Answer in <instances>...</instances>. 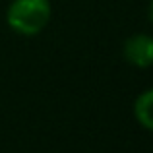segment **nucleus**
<instances>
[{"label":"nucleus","instance_id":"obj_1","mask_svg":"<svg viewBox=\"0 0 153 153\" xmlns=\"http://www.w3.org/2000/svg\"><path fill=\"white\" fill-rule=\"evenodd\" d=\"M51 16V0H12L6 10V23L22 37H35L45 31Z\"/></svg>","mask_w":153,"mask_h":153},{"label":"nucleus","instance_id":"obj_2","mask_svg":"<svg viewBox=\"0 0 153 153\" xmlns=\"http://www.w3.org/2000/svg\"><path fill=\"white\" fill-rule=\"evenodd\" d=\"M122 56L134 68H151L153 66V35L134 33L124 41Z\"/></svg>","mask_w":153,"mask_h":153},{"label":"nucleus","instance_id":"obj_3","mask_svg":"<svg viewBox=\"0 0 153 153\" xmlns=\"http://www.w3.org/2000/svg\"><path fill=\"white\" fill-rule=\"evenodd\" d=\"M134 116L138 124L153 132V87L142 91L134 101Z\"/></svg>","mask_w":153,"mask_h":153},{"label":"nucleus","instance_id":"obj_4","mask_svg":"<svg viewBox=\"0 0 153 153\" xmlns=\"http://www.w3.org/2000/svg\"><path fill=\"white\" fill-rule=\"evenodd\" d=\"M147 18L153 23V0H149V4H147Z\"/></svg>","mask_w":153,"mask_h":153}]
</instances>
